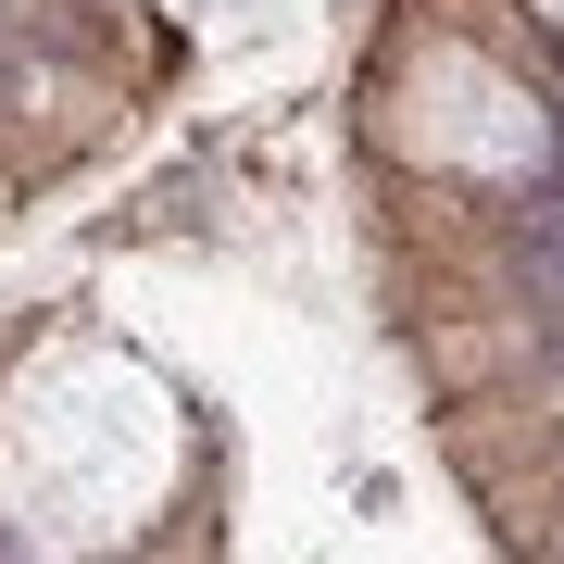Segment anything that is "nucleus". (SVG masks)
<instances>
[{"instance_id": "1", "label": "nucleus", "mask_w": 564, "mask_h": 564, "mask_svg": "<svg viewBox=\"0 0 564 564\" xmlns=\"http://www.w3.org/2000/svg\"><path fill=\"white\" fill-rule=\"evenodd\" d=\"M502 263H514L527 314H564V176H540V188L502 202Z\"/></svg>"}]
</instances>
